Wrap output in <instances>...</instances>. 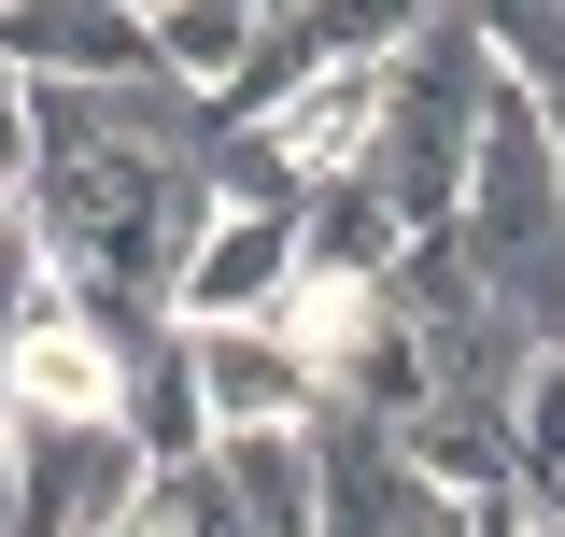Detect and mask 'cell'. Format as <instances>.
Masks as SVG:
<instances>
[{
  "label": "cell",
  "mask_w": 565,
  "mask_h": 537,
  "mask_svg": "<svg viewBox=\"0 0 565 537\" xmlns=\"http://www.w3.org/2000/svg\"><path fill=\"white\" fill-rule=\"evenodd\" d=\"M481 114H494V43H481V14H396L382 114H367V156H353V185L396 212V241H452V199H467Z\"/></svg>",
  "instance_id": "obj_1"
},
{
  "label": "cell",
  "mask_w": 565,
  "mask_h": 537,
  "mask_svg": "<svg viewBox=\"0 0 565 537\" xmlns=\"http://www.w3.org/2000/svg\"><path fill=\"white\" fill-rule=\"evenodd\" d=\"M0 453H14V537H128L141 481H156L128 424H14Z\"/></svg>",
  "instance_id": "obj_2"
},
{
  "label": "cell",
  "mask_w": 565,
  "mask_h": 537,
  "mask_svg": "<svg viewBox=\"0 0 565 537\" xmlns=\"http://www.w3.org/2000/svg\"><path fill=\"white\" fill-rule=\"evenodd\" d=\"M170 339H184V397H199L212 439H297V424H326V397H311V368H297L282 326H170Z\"/></svg>",
  "instance_id": "obj_3"
},
{
  "label": "cell",
  "mask_w": 565,
  "mask_h": 537,
  "mask_svg": "<svg viewBox=\"0 0 565 537\" xmlns=\"http://www.w3.org/2000/svg\"><path fill=\"white\" fill-rule=\"evenodd\" d=\"M114 339L71 312L57 283H29V312L0 339V424H114Z\"/></svg>",
  "instance_id": "obj_4"
},
{
  "label": "cell",
  "mask_w": 565,
  "mask_h": 537,
  "mask_svg": "<svg viewBox=\"0 0 565 537\" xmlns=\"http://www.w3.org/2000/svg\"><path fill=\"white\" fill-rule=\"evenodd\" d=\"M282 297H297V212H212L184 283H170L184 326H269Z\"/></svg>",
  "instance_id": "obj_5"
},
{
  "label": "cell",
  "mask_w": 565,
  "mask_h": 537,
  "mask_svg": "<svg viewBox=\"0 0 565 537\" xmlns=\"http://www.w3.org/2000/svg\"><path fill=\"white\" fill-rule=\"evenodd\" d=\"M353 43H382V29H340V14H255V43H241V71H226L212 128H269L282 99H297L311 71H340Z\"/></svg>",
  "instance_id": "obj_6"
},
{
  "label": "cell",
  "mask_w": 565,
  "mask_h": 537,
  "mask_svg": "<svg viewBox=\"0 0 565 537\" xmlns=\"http://www.w3.org/2000/svg\"><path fill=\"white\" fill-rule=\"evenodd\" d=\"M411 255V241H396V212L367 199V185H311V199H297V283H340V297H367V283H382V268Z\"/></svg>",
  "instance_id": "obj_7"
},
{
  "label": "cell",
  "mask_w": 565,
  "mask_h": 537,
  "mask_svg": "<svg viewBox=\"0 0 565 537\" xmlns=\"http://www.w3.org/2000/svg\"><path fill=\"white\" fill-rule=\"evenodd\" d=\"M212 481H226L241 537H311V424L297 439H212Z\"/></svg>",
  "instance_id": "obj_8"
},
{
  "label": "cell",
  "mask_w": 565,
  "mask_h": 537,
  "mask_svg": "<svg viewBox=\"0 0 565 537\" xmlns=\"http://www.w3.org/2000/svg\"><path fill=\"white\" fill-rule=\"evenodd\" d=\"M141 43H156V71L212 114L226 71H241V43H255V14H241V0H170V14H141Z\"/></svg>",
  "instance_id": "obj_9"
},
{
  "label": "cell",
  "mask_w": 565,
  "mask_h": 537,
  "mask_svg": "<svg viewBox=\"0 0 565 537\" xmlns=\"http://www.w3.org/2000/svg\"><path fill=\"white\" fill-rule=\"evenodd\" d=\"M481 43H494V71L565 128V14H481Z\"/></svg>",
  "instance_id": "obj_10"
},
{
  "label": "cell",
  "mask_w": 565,
  "mask_h": 537,
  "mask_svg": "<svg viewBox=\"0 0 565 537\" xmlns=\"http://www.w3.org/2000/svg\"><path fill=\"white\" fill-rule=\"evenodd\" d=\"M29 283H43V268H29V227H0V339H14V312H29Z\"/></svg>",
  "instance_id": "obj_11"
},
{
  "label": "cell",
  "mask_w": 565,
  "mask_h": 537,
  "mask_svg": "<svg viewBox=\"0 0 565 537\" xmlns=\"http://www.w3.org/2000/svg\"><path fill=\"white\" fill-rule=\"evenodd\" d=\"M0 537H14V453H0Z\"/></svg>",
  "instance_id": "obj_12"
}]
</instances>
